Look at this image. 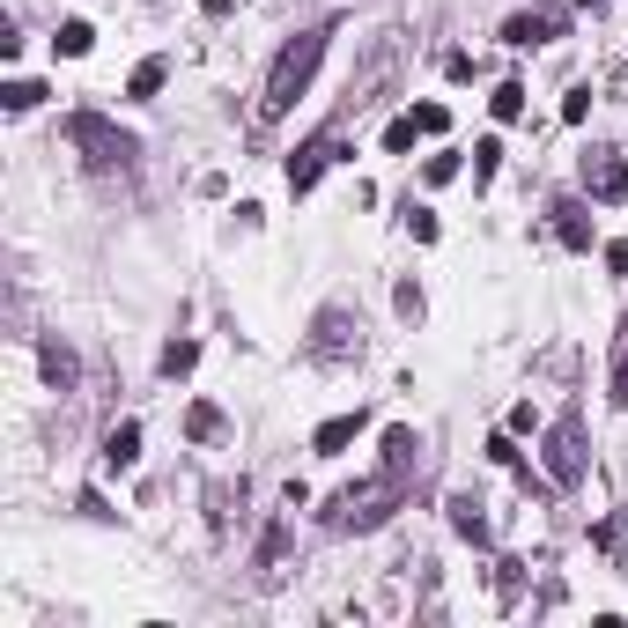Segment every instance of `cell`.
I'll use <instances>...</instances> for the list:
<instances>
[{"label": "cell", "mask_w": 628, "mask_h": 628, "mask_svg": "<svg viewBox=\"0 0 628 628\" xmlns=\"http://www.w3.org/2000/svg\"><path fill=\"white\" fill-rule=\"evenodd\" d=\"M326 37H333V30L318 23V30H296L289 45H281V60L266 67V97H259V111H266V119H281V111H289V104L303 97V89H311L318 60H326Z\"/></svg>", "instance_id": "cell-1"}, {"label": "cell", "mask_w": 628, "mask_h": 628, "mask_svg": "<svg viewBox=\"0 0 628 628\" xmlns=\"http://www.w3.org/2000/svg\"><path fill=\"white\" fill-rule=\"evenodd\" d=\"M67 141L89 156V170H126L133 156H141V148H133V133H119L104 111H74V119H67Z\"/></svg>", "instance_id": "cell-2"}, {"label": "cell", "mask_w": 628, "mask_h": 628, "mask_svg": "<svg viewBox=\"0 0 628 628\" xmlns=\"http://www.w3.org/2000/svg\"><path fill=\"white\" fill-rule=\"evenodd\" d=\"M547 481L555 488H577L584 481V407H562V422L547 429Z\"/></svg>", "instance_id": "cell-3"}, {"label": "cell", "mask_w": 628, "mask_h": 628, "mask_svg": "<svg viewBox=\"0 0 628 628\" xmlns=\"http://www.w3.org/2000/svg\"><path fill=\"white\" fill-rule=\"evenodd\" d=\"M333 156H340V126H318L311 141H303L296 156H289V193H311V185L326 178V163H333Z\"/></svg>", "instance_id": "cell-4"}, {"label": "cell", "mask_w": 628, "mask_h": 628, "mask_svg": "<svg viewBox=\"0 0 628 628\" xmlns=\"http://www.w3.org/2000/svg\"><path fill=\"white\" fill-rule=\"evenodd\" d=\"M584 193H592L599 207H614V200L628 193V170H621L614 148H592V156H584Z\"/></svg>", "instance_id": "cell-5"}, {"label": "cell", "mask_w": 628, "mask_h": 628, "mask_svg": "<svg viewBox=\"0 0 628 628\" xmlns=\"http://www.w3.org/2000/svg\"><path fill=\"white\" fill-rule=\"evenodd\" d=\"M562 23H569V15L562 8H532V15H510V23H503V45H547V37H562Z\"/></svg>", "instance_id": "cell-6"}, {"label": "cell", "mask_w": 628, "mask_h": 628, "mask_svg": "<svg viewBox=\"0 0 628 628\" xmlns=\"http://www.w3.org/2000/svg\"><path fill=\"white\" fill-rule=\"evenodd\" d=\"M363 429H370V414H363V407H355V414H333V422H318V429H311V451H318V459H340V451H348Z\"/></svg>", "instance_id": "cell-7"}, {"label": "cell", "mask_w": 628, "mask_h": 628, "mask_svg": "<svg viewBox=\"0 0 628 628\" xmlns=\"http://www.w3.org/2000/svg\"><path fill=\"white\" fill-rule=\"evenodd\" d=\"M348 348H363V340H348V311H340V303H326V311H318V326H311V355H348Z\"/></svg>", "instance_id": "cell-8"}, {"label": "cell", "mask_w": 628, "mask_h": 628, "mask_svg": "<svg viewBox=\"0 0 628 628\" xmlns=\"http://www.w3.org/2000/svg\"><path fill=\"white\" fill-rule=\"evenodd\" d=\"M555 237L569 244V252H592V222H584L577 200H555Z\"/></svg>", "instance_id": "cell-9"}, {"label": "cell", "mask_w": 628, "mask_h": 628, "mask_svg": "<svg viewBox=\"0 0 628 628\" xmlns=\"http://www.w3.org/2000/svg\"><path fill=\"white\" fill-rule=\"evenodd\" d=\"M133 459H141V422H119V429L104 436V466H111V473H126Z\"/></svg>", "instance_id": "cell-10"}, {"label": "cell", "mask_w": 628, "mask_h": 628, "mask_svg": "<svg viewBox=\"0 0 628 628\" xmlns=\"http://www.w3.org/2000/svg\"><path fill=\"white\" fill-rule=\"evenodd\" d=\"M606 399H614V407H628V311H621V326H614V370H606Z\"/></svg>", "instance_id": "cell-11"}, {"label": "cell", "mask_w": 628, "mask_h": 628, "mask_svg": "<svg viewBox=\"0 0 628 628\" xmlns=\"http://www.w3.org/2000/svg\"><path fill=\"white\" fill-rule=\"evenodd\" d=\"M163 74H170V60H141V67H133V74H126V97H133V104H156V89H163Z\"/></svg>", "instance_id": "cell-12"}, {"label": "cell", "mask_w": 628, "mask_h": 628, "mask_svg": "<svg viewBox=\"0 0 628 628\" xmlns=\"http://www.w3.org/2000/svg\"><path fill=\"white\" fill-rule=\"evenodd\" d=\"M37 363H45V377H52L60 392H74V348H67V340H45V348H37Z\"/></svg>", "instance_id": "cell-13"}, {"label": "cell", "mask_w": 628, "mask_h": 628, "mask_svg": "<svg viewBox=\"0 0 628 628\" xmlns=\"http://www.w3.org/2000/svg\"><path fill=\"white\" fill-rule=\"evenodd\" d=\"M52 45H60V52H67V60H82V52H89V45H97V30H89V23H82V15H67V23H60V37H52Z\"/></svg>", "instance_id": "cell-14"}, {"label": "cell", "mask_w": 628, "mask_h": 628, "mask_svg": "<svg viewBox=\"0 0 628 628\" xmlns=\"http://www.w3.org/2000/svg\"><path fill=\"white\" fill-rule=\"evenodd\" d=\"M185 436H193V444H215V436H222V407H207V399H200V407L185 414Z\"/></svg>", "instance_id": "cell-15"}, {"label": "cell", "mask_w": 628, "mask_h": 628, "mask_svg": "<svg viewBox=\"0 0 628 628\" xmlns=\"http://www.w3.org/2000/svg\"><path fill=\"white\" fill-rule=\"evenodd\" d=\"M496 163H503V141H496V133H488V141H473V185L496 178Z\"/></svg>", "instance_id": "cell-16"}, {"label": "cell", "mask_w": 628, "mask_h": 628, "mask_svg": "<svg viewBox=\"0 0 628 628\" xmlns=\"http://www.w3.org/2000/svg\"><path fill=\"white\" fill-rule=\"evenodd\" d=\"M451 525H459L466 540H488V518H481V503H466V496L451 503Z\"/></svg>", "instance_id": "cell-17"}, {"label": "cell", "mask_w": 628, "mask_h": 628, "mask_svg": "<svg viewBox=\"0 0 628 628\" xmlns=\"http://www.w3.org/2000/svg\"><path fill=\"white\" fill-rule=\"evenodd\" d=\"M488 111H496V119L510 126V119H518V111H525V82H503L496 97H488Z\"/></svg>", "instance_id": "cell-18"}, {"label": "cell", "mask_w": 628, "mask_h": 628, "mask_svg": "<svg viewBox=\"0 0 628 628\" xmlns=\"http://www.w3.org/2000/svg\"><path fill=\"white\" fill-rule=\"evenodd\" d=\"M392 311L407 318V326H422V311H429V303H422V289H414V281H399V289H392Z\"/></svg>", "instance_id": "cell-19"}, {"label": "cell", "mask_w": 628, "mask_h": 628, "mask_svg": "<svg viewBox=\"0 0 628 628\" xmlns=\"http://www.w3.org/2000/svg\"><path fill=\"white\" fill-rule=\"evenodd\" d=\"M193 363H200V348H193V340H170V348H163V377H185Z\"/></svg>", "instance_id": "cell-20"}, {"label": "cell", "mask_w": 628, "mask_h": 628, "mask_svg": "<svg viewBox=\"0 0 628 628\" xmlns=\"http://www.w3.org/2000/svg\"><path fill=\"white\" fill-rule=\"evenodd\" d=\"M407 119H414V126H422V141H436V133H444V126H451V111H444V104H414V111H407Z\"/></svg>", "instance_id": "cell-21"}, {"label": "cell", "mask_w": 628, "mask_h": 628, "mask_svg": "<svg viewBox=\"0 0 628 628\" xmlns=\"http://www.w3.org/2000/svg\"><path fill=\"white\" fill-rule=\"evenodd\" d=\"M488 459H496V466H525V451H518L510 429H496V436H488Z\"/></svg>", "instance_id": "cell-22"}, {"label": "cell", "mask_w": 628, "mask_h": 628, "mask_svg": "<svg viewBox=\"0 0 628 628\" xmlns=\"http://www.w3.org/2000/svg\"><path fill=\"white\" fill-rule=\"evenodd\" d=\"M414 133H422L414 119H392V126H385V148H392V156H407V148H414Z\"/></svg>", "instance_id": "cell-23"}, {"label": "cell", "mask_w": 628, "mask_h": 628, "mask_svg": "<svg viewBox=\"0 0 628 628\" xmlns=\"http://www.w3.org/2000/svg\"><path fill=\"white\" fill-rule=\"evenodd\" d=\"M562 119H569V126L592 119V89H569V97H562Z\"/></svg>", "instance_id": "cell-24"}, {"label": "cell", "mask_w": 628, "mask_h": 628, "mask_svg": "<svg viewBox=\"0 0 628 628\" xmlns=\"http://www.w3.org/2000/svg\"><path fill=\"white\" fill-rule=\"evenodd\" d=\"M407 230H414V244H436V215L429 207H407Z\"/></svg>", "instance_id": "cell-25"}, {"label": "cell", "mask_w": 628, "mask_h": 628, "mask_svg": "<svg viewBox=\"0 0 628 628\" xmlns=\"http://www.w3.org/2000/svg\"><path fill=\"white\" fill-rule=\"evenodd\" d=\"M37 97H45V89H37V82H8V97H0V104H8V111H30Z\"/></svg>", "instance_id": "cell-26"}, {"label": "cell", "mask_w": 628, "mask_h": 628, "mask_svg": "<svg viewBox=\"0 0 628 628\" xmlns=\"http://www.w3.org/2000/svg\"><path fill=\"white\" fill-rule=\"evenodd\" d=\"M422 178H429V185H451V178H459V156H429Z\"/></svg>", "instance_id": "cell-27"}]
</instances>
